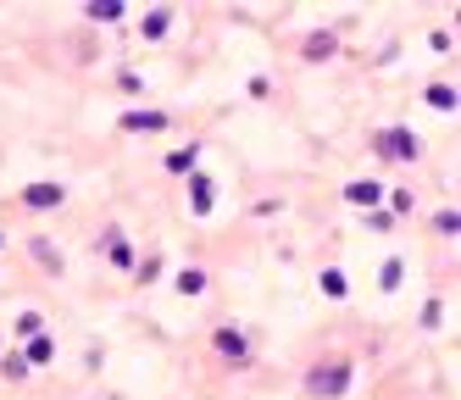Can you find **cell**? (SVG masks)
<instances>
[]
</instances>
